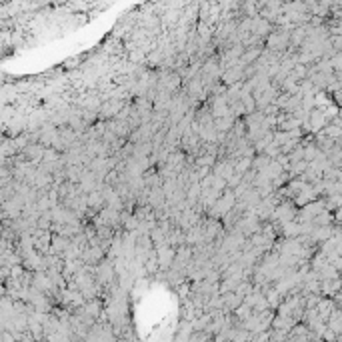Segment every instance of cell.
I'll return each instance as SVG.
<instances>
[{"instance_id":"cell-1","label":"cell","mask_w":342,"mask_h":342,"mask_svg":"<svg viewBox=\"0 0 342 342\" xmlns=\"http://www.w3.org/2000/svg\"><path fill=\"white\" fill-rule=\"evenodd\" d=\"M154 252H156V258H158V268L166 270V268H170V264H172V260H174L176 246L160 244V246H154Z\"/></svg>"},{"instance_id":"cell-2","label":"cell","mask_w":342,"mask_h":342,"mask_svg":"<svg viewBox=\"0 0 342 342\" xmlns=\"http://www.w3.org/2000/svg\"><path fill=\"white\" fill-rule=\"evenodd\" d=\"M238 80H244V64H240V62L224 68L222 74H220V82L226 84V86H228V84H232V82H238Z\"/></svg>"},{"instance_id":"cell-3","label":"cell","mask_w":342,"mask_h":342,"mask_svg":"<svg viewBox=\"0 0 342 342\" xmlns=\"http://www.w3.org/2000/svg\"><path fill=\"white\" fill-rule=\"evenodd\" d=\"M272 30H274V24L268 22V20H264L262 16H254V18L250 20V32L256 34V36H260L262 40H264Z\"/></svg>"},{"instance_id":"cell-4","label":"cell","mask_w":342,"mask_h":342,"mask_svg":"<svg viewBox=\"0 0 342 342\" xmlns=\"http://www.w3.org/2000/svg\"><path fill=\"white\" fill-rule=\"evenodd\" d=\"M104 258V250L100 248V246H94V244H88L86 248H84L82 252H80V260H82V264H90V266H94L96 262H100Z\"/></svg>"},{"instance_id":"cell-5","label":"cell","mask_w":342,"mask_h":342,"mask_svg":"<svg viewBox=\"0 0 342 342\" xmlns=\"http://www.w3.org/2000/svg\"><path fill=\"white\" fill-rule=\"evenodd\" d=\"M234 118L232 114H224V116H216V118H212V124H214V128H216V132H228L230 128H232V124H234Z\"/></svg>"},{"instance_id":"cell-6","label":"cell","mask_w":342,"mask_h":342,"mask_svg":"<svg viewBox=\"0 0 342 342\" xmlns=\"http://www.w3.org/2000/svg\"><path fill=\"white\" fill-rule=\"evenodd\" d=\"M86 204L88 208H92L94 212H98L100 208H104V196H102V192L100 190H92L86 194Z\"/></svg>"},{"instance_id":"cell-7","label":"cell","mask_w":342,"mask_h":342,"mask_svg":"<svg viewBox=\"0 0 342 342\" xmlns=\"http://www.w3.org/2000/svg\"><path fill=\"white\" fill-rule=\"evenodd\" d=\"M70 238L68 236H62V234H56V236L52 238V252H56V254H64L68 250V246H70Z\"/></svg>"},{"instance_id":"cell-8","label":"cell","mask_w":342,"mask_h":342,"mask_svg":"<svg viewBox=\"0 0 342 342\" xmlns=\"http://www.w3.org/2000/svg\"><path fill=\"white\" fill-rule=\"evenodd\" d=\"M250 162H252V158H250V156H242V158H236V160H234V172H238V174H244L246 170L250 168Z\"/></svg>"},{"instance_id":"cell-9","label":"cell","mask_w":342,"mask_h":342,"mask_svg":"<svg viewBox=\"0 0 342 342\" xmlns=\"http://www.w3.org/2000/svg\"><path fill=\"white\" fill-rule=\"evenodd\" d=\"M322 132L326 134V136H330V138H340L342 136V128L340 126H336V124H330V122H326L324 126H322Z\"/></svg>"},{"instance_id":"cell-10","label":"cell","mask_w":342,"mask_h":342,"mask_svg":"<svg viewBox=\"0 0 342 342\" xmlns=\"http://www.w3.org/2000/svg\"><path fill=\"white\" fill-rule=\"evenodd\" d=\"M190 332H192V324H190V320H184V322L180 324V332L176 334V340H188Z\"/></svg>"}]
</instances>
